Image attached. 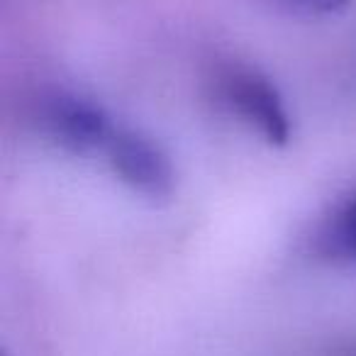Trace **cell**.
Returning a JSON list of instances; mask_svg holds the SVG:
<instances>
[{
    "instance_id": "1",
    "label": "cell",
    "mask_w": 356,
    "mask_h": 356,
    "mask_svg": "<svg viewBox=\"0 0 356 356\" xmlns=\"http://www.w3.org/2000/svg\"><path fill=\"white\" fill-rule=\"evenodd\" d=\"M215 93L227 113L257 132L271 147L293 139V115L271 76L249 64H227L218 71Z\"/></svg>"
},
{
    "instance_id": "2",
    "label": "cell",
    "mask_w": 356,
    "mask_h": 356,
    "mask_svg": "<svg viewBox=\"0 0 356 356\" xmlns=\"http://www.w3.org/2000/svg\"><path fill=\"white\" fill-rule=\"evenodd\" d=\"M35 120L54 147L74 156H90L108 149L118 124L95 98L69 88L47 90L37 100Z\"/></svg>"
},
{
    "instance_id": "3",
    "label": "cell",
    "mask_w": 356,
    "mask_h": 356,
    "mask_svg": "<svg viewBox=\"0 0 356 356\" xmlns=\"http://www.w3.org/2000/svg\"><path fill=\"white\" fill-rule=\"evenodd\" d=\"M105 156L115 176L142 198L166 200L176 191V166L171 154L139 129H115Z\"/></svg>"
},
{
    "instance_id": "4",
    "label": "cell",
    "mask_w": 356,
    "mask_h": 356,
    "mask_svg": "<svg viewBox=\"0 0 356 356\" xmlns=\"http://www.w3.org/2000/svg\"><path fill=\"white\" fill-rule=\"evenodd\" d=\"M312 249L325 261L356 266V186L341 195L317 225Z\"/></svg>"
},
{
    "instance_id": "5",
    "label": "cell",
    "mask_w": 356,
    "mask_h": 356,
    "mask_svg": "<svg viewBox=\"0 0 356 356\" xmlns=\"http://www.w3.org/2000/svg\"><path fill=\"white\" fill-rule=\"evenodd\" d=\"M281 3L305 17H339L351 8V0H281Z\"/></svg>"
},
{
    "instance_id": "6",
    "label": "cell",
    "mask_w": 356,
    "mask_h": 356,
    "mask_svg": "<svg viewBox=\"0 0 356 356\" xmlns=\"http://www.w3.org/2000/svg\"><path fill=\"white\" fill-rule=\"evenodd\" d=\"M334 356H356V339L339 341V346L334 349Z\"/></svg>"
}]
</instances>
